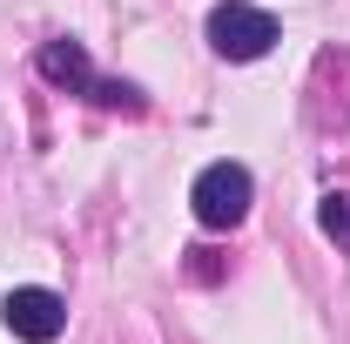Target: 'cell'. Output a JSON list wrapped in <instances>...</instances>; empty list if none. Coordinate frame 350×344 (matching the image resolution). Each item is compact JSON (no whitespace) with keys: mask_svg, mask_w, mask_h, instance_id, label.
Instances as JSON below:
<instances>
[{"mask_svg":"<svg viewBox=\"0 0 350 344\" xmlns=\"http://www.w3.org/2000/svg\"><path fill=\"white\" fill-rule=\"evenodd\" d=\"M202 34H209V47H216L222 61H262L269 47L283 41L276 14L269 7H250V0H216L209 21H202Z\"/></svg>","mask_w":350,"mask_h":344,"instance_id":"obj_1","label":"cell"},{"mask_svg":"<svg viewBox=\"0 0 350 344\" xmlns=\"http://www.w3.org/2000/svg\"><path fill=\"white\" fill-rule=\"evenodd\" d=\"M250 203H256V182H250L243 162H209L189 189V210H196L202 230H236L250 216Z\"/></svg>","mask_w":350,"mask_h":344,"instance_id":"obj_2","label":"cell"},{"mask_svg":"<svg viewBox=\"0 0 350 344\" xmlns=\"http://www.w3.org/2000/svg\"><path fill=\"white\" fill-rule=\"evenodd\" d=\"M0 324L21 344H54L68 331V304L54 297V291H41V284H21V291L0 297Z\"/></svg>","mask_w":350,"mask_h":344,"instance_id":"obj_3","label":"cell"},{"mask_svg":"<svg viewBox=\"0 0 350 344\" xmlns=\"http://www.w3.org/2000/svg\"><path fill=\"white\" fill-rule=\"evenodd\" d=\"M34 68H41L54 88H68V95H94V61H88V47L75 41V34H54V41H41V54H34Z\"/></svg>","mask_w":350,"mask_h":344,"instance_id":"obj_4","label":"cell"},{"mask_svg":"<svg viewBox=\"0 0 350 344\" xmlns=\"http://www.w3.org/2000/svg\"><path fill=\"white\" fill-rule=\"evenodd\" d=\"M317 230H323L330 243H344V250H350V196H337V189H330V196L317 203Z\"/></svg>","mask_w":350,"mask_h":344,"instance_id":"obj_5","label":"cell"}]
</instances>
